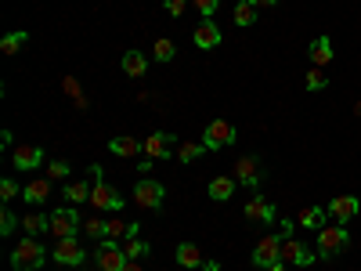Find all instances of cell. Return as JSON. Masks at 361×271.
Masks as SVG:
<instances>
[{"instance_id": "1", "label": "cell", "mask_w": 361, "mask_h": 271, "mask_svg": "<svg viewBox=\"0 0 361 271\" xmlns=\"http://www.w3.org/2000/svg\"><path fill=\"white\" fill-rule=\"evenodd\" d=\"M44 260H47V250H44L40 239H33V235H25L22 243L11 250V267L15 271H40Z\"/></svg>"}, {"instance_id": "2", "label": "cell", "mask_w": 361, "mask_h": 271, "mask_svg": "<svg viewBox=\"0 0 361 271\" xmlns=\"http://www.w3.org/2000/svg\"><path fill=\"white\" fill-rule=\"evenodd\" d=\"M90 177H94V192H90V206H94V210H102V214H105V210H112V214H119V210L127 206V199L119 195V192H116V188L109 185V181L102 177V167H98V163L90 167Z\"/></svg>"}, {"instance_id": "3", "label": "cell", "mask_w": 361, "mask_h": 271, "mask_svg": "<svg viewBox=\"0 0 361 271\" xmlns=\"http://www.w3.org/2000/svg\"><path fill=\"white\" fill-rule=\"evenodd\" d=\"M350 246V231L343 228V224H325L322 231H318V257L322 260H329V257H340L343 250Z\"/></svg>"}, {"instance_id": "4", "label": "cell", "mask_w": 361, "mask_h": 271, "mask_svg": "<svg viewBox=\"0 0 361 271\" xmlns=\"http://www.w3.org/2000/svg\"><path fill=\"white\" fill-rule=\"evenodd\" d=\"M163 199H166V185H159V181H152V177L134 181V206L137 210H159Z\"/></svg>"}, {"instance_id": "5", "label": "cell", "mask_w": 361, "mask_h": 271, "mask_svg": "<svg viewBox=\"0 0 361 271\" xmlns=\"http://www.w3.org/2000/svg\"><path fill=\"white\" fill-rule=\"evenodd\" d=\"M127 250L116 243V239H102L98 243V250H94V264L102 267V271H123L127 267Z\"/></svg>"}, {"instance_id": "6", "label": "cell", "mask_w": 361, "mask_h": 271, "mask_svg": "<svg viewBox=\"0 0 361 271\" xmlns=\"http://www.w3.org/2000/svg\"><path fill=\"white\" fill-rule=\"evenodd\" d=\"M51 257H54V264H62V267H80L87 260V250L80 243V235H69V239H58Z\"/></svg>"}, {"instance_id": "7", "label": "cell", "mask_w": 361, "mask_h": 271, "mask_svg": "<svg viewBox=\"0 0 361 271\" xmlns=\"http://www.w3.org/2000/svg\"><path fill=\"white\" fill-rule=\"evenodd\" d=\"M80 214H76V210L73 206H62V210H51V239H54V243H58V239H69V235H80Z\"/></svg>"}, {"instance_id": "8", "label": "cell", "mask_w": 361, "mask_h": 271, "mask_svg": "<svg viewBox=\"0 0 361 271\" xmlns=\"http://www.w3.org/2000/svg\"><path fill=\"white\" fill-rule=\"evenodd\" d=\"M235 124H228V119H214L206 131H202V145L209 148V152H221V148L235 145Z\"/></svg>"}, {"instance_id": "9", "label": "cell", "mask_w": 361, "mask_h": 271, "mask_svg": "<svg viewBox=\"0 0 361 271\" xmlns=\"http://www.w3.org/2000/svg\"><path fill=\"white\" fill-rule=\"evenodd\" d=\"M279 260H282V235H264L253 246V267L264 271V267L279 264Z\"/></svg>"}, {"instance_id": "10", "label": "cell", "mask_w": 361, "mask_h": 271, "mask_svg": "<svg viewBox=\"0 0 361 271\" xmlns=\"http://www.w3.org/2000/svg\"><path fill=\"white\" fill-rule=\"evenodd\" d=\"M177 145H180V141H177L173 134L156 131V134H148V138H145V156H148V159H156V163H159V159H170V156H177Z\"/></svg>"}, {"instance_id": "11", "label": "cell", "mask_w": 361, "mask_h": 271, "mask_svg": "<svg viewBox=\"0 0 361 271\" xmlns=\"http://www.w3.org/2000/svg\"><path fill=\"white\" fill-rule=\"evenodd\" d=\"M282 260L296 264V267H311L318 260V250H311L307 243H300V239H282Z\"/></svg>"}, {"instance_id": "12", "label": "cell", "mask_w": 361, "mask_h": 271, "mask_svg": "<svg viewBox=\"0 0 361 271\" xmlns=\"http://www.w3.org/2000/svg\"><path fill=\"white\" fill-rule=\"evenodd\" d=\"M243 214H246V221H253V224H275V221H279L275 203H267L264 195H253V199L243 206Z\"/></svg>"}, {"instance_id": "13", "label": "cell", "mask_w": 361, "mask_h": 271, "mask_svg": "<svg viewBox=\"0 0 361 271\" xmlns=\"http://www.w3.org/2000/svg\"><path fill=\"white\" fill-rule=\"evenodd\" d=\"M325 210H329V217H336V224H347V221L357 217L361 203H357V195H333Z\"/></svg>"}, {"instance_id": "14", "label": "cell", "mask_w": 361, "mask_h": 271, "mask_svg": "<svg viewBox=\"0 0 361 271\" xmlns=\"http://www.w3.org/2000/svg\"><path fill=\"white\" fill-rule=\"evenodd\" d=\"M11 163H15V170H22V174L37 170V167H44V148H40V145H18L15 152H11Z\"/></svg>"}, {"instance_id": "15", "label": "cell", "mask_w": 361, "mask_h": 271, "mask_svg": "<svg viewBox=\"0 0 361 271\" xmlns=\"http://www.w3.org/2000/svg\"><path fill=\"white\" fill-rule=\"evenodd\" d=\"M235 181H238V185H246L250 192L260 185V159H253V156H243V159H238L235 163V174H231Z\"/></svg>"}, {"instance_id": "16", "label": "cell", "mask_w": 361, "mask_h": 271, "mask_svg": "<svg viewBox=\"0 0 361 271\" xmlns=\"http://www.w3.org/2000/svg\"><path fill=\"white\" fill-rule=\"evenodd\" d=\"M192 40H195V47H199V51H214V47H221V40H224V37H221L217 22H209V18H206V22H199V25H195Z\"/></svg>"}, {"instance_id": "17", "label": "cell", "mask_w": 361, "mask_h": 271, "mask_svg": "<svg viewBox=\"0 0 361 271\" xmlns=\"http://www.w3.org/2000/svg\"><path fill=\"white\" fill-rule=\"evenodd\" d=\"M90 192H94V185H90L87 177H80V181H66V185H62V199H66L69 206H76V203H90Z\"/></svg>"}, {"instance_id": "18", "label": "cell", "mask_w": 361, "mask_h": 271, "mask_svg": "<svg viewBox=\"0 0 361 271\" xmlns=\"http://www.w3.org/2000/svg\"><path fill=\"white\" fill-rule=\"evenodd\" d=\"M109 152L112 156H119V159H134V156H141L145 152V141H137V138H112L109 141Z\"/></svg>"}, {"instance_id": "19", "label": "cell", "mask_w": 361, "mask_h": 271, "mask_svg": "<svg viewBox=\"0 0 361 271\" xmlns=\"http://www.w3.org/2000/svg\"><path fill=\"white\" fill-rule=\"evenodd\" d=\"M173 260L180 264V267H206V257H202V250L195 246V243H180L177 250H173Z\"/></svg>"}, {"instance_id": "20", "label": "cell", "mask_w": 361, "mask_h": 271, "mask_svg": "<svg viewBox=\"0 0 361 271\" xmlns=\"http://www.w3.org/2000/svg\"><path fill=\"white\" fill-rule=\"evenodd\" d=\"M235 185H238V181L235 177H214V181H209V188H206V195L209 199H214V203H228L231 195H235Z\"/></svg>"}, {"instance_id": "21", "label": "cell", "mask_w": 361, "mask_h": 271, "mask_svg": "<svg viewBox=\"0 0 361 271\" xmlns=\"http://www.w3.org/2000/svg\"><path fill=\"white\" fill-rule=\"evenodd\" d=\"M325 217H329V210H322V206H304V210H300V217H296V224L307 228V231H322V228H325Z\"/></svg>"}, {"instance_id": "22", "label": "cell", "mask_w": 361, "mask_h": 271, "mask_svg": "<svg viewBox=\"0 0 361 271\" xmlns=\"http://www.w3.org/2000/svg\"><path fill=\"white\" fill-rule=\"evenodd\" d=\"M22 199H25V203H33V206L47 203V199H51V177H40V181H29V185L22 188Z\"/></svg>"}, {"instance_id": "23", "label": "cell", "mask_w": 361, "mask_h": 271, "mask_svg": "<svg viewBox=\"0 0 361 271\" xmlns=\"http://www.w3.org/2000/svg\"><path fill=\"white\" fill-rule=\"evenodd\" d=\"M311 66H318V69H325L329 62H333V40H329V37H318L314 44H311Z\"/></svg>"}, {"instance_id": "24", "label": "cell", "mask_w": 361, "mask_h": 271, "mask_svg": "<svg viewBox=\"0 0 361 271\" xmlns=\"http://www.w3.org/2000/svg\"><path fill=\"white\" fill-rule=\"evenodd\" d=\"M123 73H127L130 80H141V76L148 73V58H145L141 51H123Z\"/></svg>"}, {"instance_id": "25", "label": "cell", "mask_w": 361, "mask_h": 271, "mask_svg": "<svg viewBox=\"0 0 361 271\" xmlns=\"http://www.w3.org/2000/svg\"><path fill=\"white\" fill-rule=\"evenodd\" d=\"M22 231L25 235H44V231H51V214H25L22 217Z\"/></svg>"}, {"instance_id": "26", "label": "cell", "mask_w": 361, "mask_h": 271, "mask_svg": "<svg viewBox=\"0 0 361 271\" xmlns=\"http://www.w3.org/2000/svg\"><path fill=\"white\" fill-rule=\"evenodd\" d=\"M209 152V148L202 145V141H180L177 145V163H195V159H202Z\"/></svg>"}, {"instance_id": "27", "label": "cell", "mask_w": 361, "mask_h": 271, "mask_svg": "<svg viewBox=\"0 0 361 271\" xmlns=\"http://www.w3.org/2000/svg\"><path fill=\"white\" fill-rule=\"evenodd\" d=\"M231 18H235V25H243V29L253 25V22H257V4H253V0H238Z\"/></svg>"}, {"instance_id": "28", "label": "cell", "mask_w": 361, "mask_h": 271, "mask_svg": "<svg viewBox=\"0 0 361 271\" xmlns=\"http://www.w3.org/2000/svg\"><path fill=\"white\" fill-rule=\"evenodd\" d=\"M25 44H29V33H25V29H18V33H8L4 40H0V51H4V54H18Z\"/></svg>"}, {"instance_id": "29", "label": "cell", "mask_w": 361, "mask_h": 271, "mask_svg": "<svg viewBox=\"0 0 361 271\" xmlns=\"http://www.w3.org/2000/svg\"><path fill=\"white\" fill-rule=\"evenodd\" d=\"M152 54H156V62H173V54H177V44L173 40H166V37H159L156 40V47H152Z\"/></svg>"}, {"instance_id": "30", "label": "cell", "mask_w": 361, "mask_h": 271, "mask_svg": "<svg viewBox=\"0 0 361 271\" xmlns=\"http://www.w3.org/2000/svg\"><path fill=\"white\" fill-rule=\"evenodd\" d=\"M304 87H307V90H314V95H318V90H325V87H329V76H325V69L311 66V69H307V80H304Z\"/></svg>"}, {"instance_id": "31", "label": "cell", "mask_w": 361, "mask_h": 271, "mask_svg": "<svg viewBox=\"0 0 361 271\" xmlns=\"http://www.w3.org/2000/svg\"><path fill=\"white\" fill-rule=\"evenodd\" d=\"M62 90L76 102V109H87V98H83V90L76 87V76H62Z\"/></svg>"}, {"instance_id": "32", "label": "cell", "mask_w": 361, "mask_h": 271, "mask_svg": "<svg viewBox=\"0 0 361 271\" xmlns=\"http://www.w3.org/2000/svg\"><path fill=\"white\" fill-rule=\"evenodd\" d=\"M123 250H127V257H130V260H145L148 253H152V246H148L145 239H130V243H127Z\"/></svg>"}, {"instance_id": "33", "label": "cell", "mask_w": 361, "mask_h": 271, "mask_svg": "<svg viewBox=\"0 0 361 271\" xmlns=\"http://www.w3.org/2000/svg\"><path fill=\"white\" fill-rule=\"evenodd\" d=\"M127 224L130 221H119V217L105 221V239H116V243H119V239H127Z\"/></svg>"}, {"instance_id": "34", "label": "cell", "mask_w": 361, "mask_h": 271, "mask_svg": "<svg viewBox=\"0 0 361 271\" xmlns=\"http://www.w3.org/2000/svg\"><path fill=\"white\" fill-rule=\"evenodd\" d=\"M83 235H90V239H105V221L102 217H90V221H83Z\"/></svg>"}, {"instance_id": "35", "label": "cell", "mask_w": 361, "mask_h": 271, "mask_svg": "<svg viewBox=\"0 0 361 271\" xmlns=\"http://www.w3.org/2000/svg\"><path fill=\"white\" fill-rule=\"evenodd\" d=\"M18 224H22V221H18V217L11 214V210H8V206H4V210H0V235H11V231H15Z\"/></svg>"}, {"instance_id": "36", "label": "cell", "mask_w": 361, "mask_h": 271, "mask_svg": "<svg viewBox=\"0 0 361 271\" xmlns=\"http://www.w3.org/2000/svg\"><path fill=\"white\" fill-rule=\"evenodd\" d=\"M69 170H73V167H69L66 159H54V163L47 167V177H51V181H66V177H69Z\"/></svg>"}, {"instance_id": "37", "label": "cell", "mask_w": 361, "mask_h": 271, "mask_svg": "<svg viewBox=\"0 0 361 271\" xmlns=\"http://www.w3.org/2000/svg\"><path fill=\"white\" fill-rule=\"evenodd\" d=\"M15 195H22V188L15 185L11 177H4V181H0V199H4V203H11Z\"/></svg>"}, {"instance_id": "38", "label": "cell", "mask_w": 361, "mask_h": 271, "mask_svg": "<svg viewBox=\"0 0 361 271\" xmlns=\"http://www.w3.org/2000/svg\"><path fill=\"white\" fill-rule=\"evenodd\" d=\"M192 4H195V11H199L202 18H214V11H217L221 0H192Z\"/></svg>"}, {"instance_id": "39", "label": "cell", "mask_w": 361, "mask_h": 271, "mask_svg": "<svg viewBox=\"0 0 361 271\" xmlns=\"http://www.w3.org/2000/svg\"><path fill=\"white\" fill-rule=\"evenodd\" d=\"M163 8H166L170 18H180V15H185V8H188V0H166Z\"/></svg>"}, {"instance_id": "40", "label": "cell", "mask_w": 361, "mask_h": 271, "mask_svg": "<svg viewBox=\"0 0 361 271\" xmlns=\"http://www.w3.org/2000/svg\"><path fill=\"white\" fill-rule=\"evenodd\" d=\"M293 228H300V224H296V221H286V217H282V239H293Z\"/></svg>"}, {"instance_id": "41", "label": "cell", "mask_w": 361, "mask_h": 271, "mask_svg": "<svg viewBox=\"0 0 361 271\" xmlns=\"http://www.w3.org/2000/svg\"><path fill=\"white\" fill-rule=\"evenodd\" d=\"M152 167H156V159H148V156H145V159L137 163V170H141V174H148V170H152Z\"/></svg>"}, {"instance_id": "42", "label": "cell", "mask_w": 361, "mask_h": 271, "mask_svg": "<svg viewBox=\"0 0 361 271\" xmlns=\"http://www.w3.org/2000/svg\"><path fill=\"white\" fill-rule=\"evenodd\" d=\"M253 4H257V8H275L279 0H253Z\"/></svg>"}, {"instance_id": "43", "label": "cell", "mask_w": 361, "mask_h": 271, "mask_svg": "<svg viewBox=\"0 0 361 271\" xmlns=\"http://www.w3.org/2000/svg\"><path fill=\"white\" fill-rule=\"evenodd\" d=\"M264 271H286V260H279V264H271V267H264Z\"/></svg>"}, {"instance_id": "44", "label": "cell", "mask_w": 361, "mask_h": 271, "mask_svg": "<svg viewBox=\"0 0 361 271\" xmlns=\"http://www.w3.org/2000/svg\"><path fill=\"white\" fill-rule=\"evenodd\" d=\"M123 271H141V264H137V260H127V267H123Z\"/></svg>"}, {"instance_id": "45", "label": "cell", "mask_w": 361, "mask_h": 271, "mask_svg": "<svg viewBox=\"0 0 361 271\" xmlns=\"http://www.w3.org/2000/svg\"><path fill=\"white\" fill-rule=\"evenodd\" d=\"M354 116H357V119H361V102H357V105H354Z\"/></svg>"}, {"instance_id": "46", "label": "cell", "mask_w": 361, "mask_h": 271, "mask_svg": "<svg viewBox=\"0 0 361 271\" xmlns=\"http://www.w3.org/2000/svg\"><path fill=\"white\" fill-rule=\"evenodd\" d=\"M253 271H257V267H253Z\"/></svg>"}]
</instances>
